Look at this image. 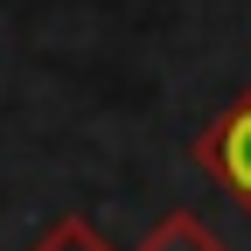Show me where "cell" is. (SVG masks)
I'll use <instances>...</instances> for the list:
<instances>
[{"instance_id":"1","label":"cell","mask_w":251,"mask_h":251,"mask_svg":"<svg viewBox=\"0 0 251 251\" xmlns=\"http://www.w3.org/2000/svg\"><path fill=\"white\" fill-rule=\"evenodd\" d=\"M196 168L251 216V91L230 98V105L196 133Z\"/></svg>"},{"instance_id":"2","label":"cell","mask_w":251,"mask_h":251,"mask_svg":"<svg viewBox=\"0 0 251 251\" xmlns=\"http://www.w3.org/2000/svg\"><path fill=\"white\" fill-rule=\"evenodd\" d=\"M140 251H224V237H216L196 209H168L161 224H147Z\"/></svg>"},{"instance_id":"3","label":"cell","mask_w":251,"mask_h":251,"mask_svg":"<svg viewBox=\"0 0 251 251\" xmlns=\"http://www.w3.org/2000/svg\"><path fill=\"white\" fill-rule=\"evenodd\" d=\"M28 251H119L98 224H91V216H56V224L35 237V244H28Z\"/></svg>"}]
</instances>
